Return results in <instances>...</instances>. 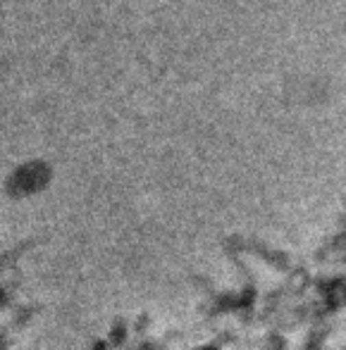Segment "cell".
<instances>
[{
  "mask_svg": "<svg viewBox=\"0 0 346 350\" xmlns=\"http://www.w3.org/2000/svg\"><path fill=\"white\" fill-rule=\"evenodd\" d=\"M201 350H212V348H201Z\"/></svg>",
  "mask_w": 346,
  "mask_h": 350,
  "instance_id": "cell-1",
  "label": "cell"
}]
</instances>
